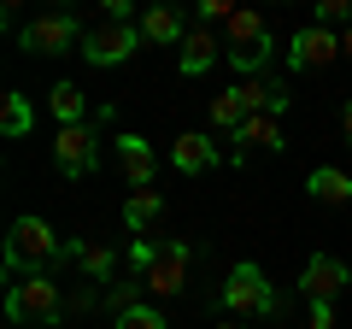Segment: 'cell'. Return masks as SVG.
Here are the masks:
<instances>
[{
	"instance_id": "30bf717a",
	"label": "cell",
	"mask_w": 352,
	"mask_h": 329,
	"mask_svg": "<svg viewBox=\"0 0 352 329\" xmlns=\"http://www.w3.org/2000/svg\"><path fill=\"white\" fill-rule=\"evenodd\" d=\"M340 288H346V265H340L335 253H311L305 259V270H300V294L305 300H329L335 306Z\"/></svg>"
},
{
	"instance_id": "d4e9b609",
	"label": "cell",
	"mask_w": 352,
	"mask_h": 329,
	"mask_svg": "<svg viewBox=\"0 0 352 329\" xmlns=\"http://www.w3.org/2000/svg\"><path fill=\"white\" fill-rule=\"evenodd\" d=\"M229 18H235L229 0H200V24H206V30H212V24H229Z\"/></svg>"
},
{
	"instance_id": "5bb4252c",
	"label": "cell",
	"mask_w": 352,
	"mask_h": 329,
	"mask_svg": "<svg viewBox=\"0 0 352 329\" xmlns=\"http://www.w3.org/2000/svg\"><path fill=\"white\" fill-rule=\"evenodd\" d=\"M217 59H223V41H217L206 24H200V30H188V41L176 47V71H182V76H206Z\"/></svg>"
},
{
	"instance_id": "f546056e",
	"label": "cell",
	"mask_w": 352,
	"mask_h": 329,
	"mask_svg": "<svg viewBox=\"0 0 352 329\" xmlns=\"http://www.w3.org/2000/svg\"><path fill=\"white\" fill-rule=\"evenodd\" d=\"M340 124H346V141H352V106H346V112H340Z\"/></svg>"
},
{
	"instance_id": "f1b7e54d",
	"label": "cell",
	"mask_w": 352,
	"mask_h": 329,
	"mask_svg": "<svg viewBox=\"0 0 352 329\" xmlns=\"http://www.w3.org/2000/svg\"><path fill=\"white\" fill-rule=\"evenodd\" d=\"M217 329H252V323H241V317H223V323H217Z\"/></svg>"
},
{
	"instance_id": "4fadbf2b",
	"label": "cell",
	"mask_w": 352,
	"mask_h": 329,
	"mask_svg": "<svg viewBox=\"0 0 352 329\" xmlns=\"http://www.w3.org/2000/svg\"><path fill=\"white\" fill-rule=\"evenodd\" d=\"M264 36H276L270 12H252V6H235V18L223 24V53H247V47H258Z\"/></svg>"
},
{
	"instance_id": "52a82bcc",
	"label": "cell",
	"mask_w": 352,
	"mask_h": 329,
	"mask_svg": "<svg viewBox=\"0 0 352 329\" xmlns=\"http://www.w3.org/2000/svg\"><path fill=\"white\" fill-rule=\"evenodd\" d=\"M112 153H118V171H124L129 194H135V189H153V177H159V153H153L147 136H135V129H118V136H112Z\"/></svg>"
},
{
	"instance_id": "5b68a950",
	"label": "cell",
	"mask_w": 352,
	"mask_h": 329,
	"mask_svg": "<svg viewBox=\"0 0 352 329\" xmlns=\"http://www.w3.org/2000/svg\"><path fill=\"white\" fill-rule=\"evenodd\" d=\"M141 53V30L135 24H94L82 36V59L94 71H112V65H129Z\"/></svg>"
},
{
	"instance_id": "d6986e66",
	"label": "cell",
	"mask_w": 352,
	"mask_h": 329,
	"mask_svg": "<svg viewBox=\"0 0 352 329\" xmlns=\"http://www.w3.org/2000/svg\"><path fill=\"white\" fill-rule=\"evenodd\" d=\"M47 106H53V118H59V129L88 124V100H82V89H76V83H53Z\"/></svg>"
},
{
	"instance_id": "8992f818",
	"label": "cell",
	"mask_w": 352,
	"mask_h": 329,
	"mask_svg": "<svg viewBox=\"0 0 352 329\" xmlns=\"http://www.w3.org/2000/svg\"><path fill=\"white\" fill-rule=\"evenodd\" d=\"M188 265H194L188 241H159V259H153V270L141 277V288H147L153 300H176V294L188 288Z\"/></svg>"
},
{
	"instance_id": "7402d4cb",
	"label": "cell",
	"mask_w": 352,
	"mask_h": 329,
	"mask_svg": "<svg viewBox=\"0 0 352 329\" xmlns=\"http://www.w3.org/2000/svg\"><path fill=\"white\" fill-rule=\"evenodd\" d=\"M118 329H170V323L159 306H129V312H118Z\"/></svg>"
},
{
	"instance_id": "3957f363",
	"label": "cell",
	"mask_w": 352,
	"mask_h": 329,
	"mask_svg": "<svg viewBox=\"0 0 352 329\" xmlns=\"http://www.w3.org/2000/svg\"><path fill=\"white\" fill-rule=\"evenodd\" d=\"M223 312L241 317V323H270V317L282 312V294L270 288V277H264L252 259H241L223 277Z\"/></svg>"
},
{
	"instance_id": "6da1fadb",
	"label": "cell",
	"mask_w": 352,
	"mask_h": 329,
	"mask_svg": "<svg viewBox=\"0 0 352 329\" xmlns=\"http://www.w3.org/2000/svg\"><path fill=\"white\" fill-rule=\"evenodd\" d=\"M71 259V241H59L53 235V224L47 217H36V212H24L12 224V235H6V277H36V270H53L59 277V265Z\"/></svg>"
},
{
	"instance_id": "ffe728a7",
	"label": "cell",
	"mask_w": 352,
	"mask_h": 329,
	"mask_svg": "<svg viewBox=\"0 0 352 329\" xmlns=\"http://www.w3.org/2000/svg\"><path fill=\"white\" fill-rule=\"evenodd\" d=\"M36 129V106H30V94L6 89L0 94V136H30Z\"/></svg>"
},
{
	"instance_id": "ac0fdd59",
	"label": "cell",
	"mask_w": 352,
	"mask_h": 329,
	"mask_svg": "<svg viewBox=\"0 0 352 329\" xmlns=\"http://www.w3.org/2000/svg\"><path fill=\"white\" fill-rule=\"evenodd\" d=\"M159 217H164V194H159V189H135V194L124 200V229H129L135 241L147 235V229L159 224Z\"/></svg>"
},
{
	"instance_id": "603a6c76",
	"label": "cell",
	"mask_w": 352,
	"mask_h": 329,
	"mask_svg": "<svg viewBox=\"0 0 352 329\" xmlns=\"http://www.w3.org/2000/svg\"><path fill=\"white\" fill-rule=\"evenodd\" d=\"M317 24H323V30H346L352 24V0H317Z\"/></svg>"
},
{
	"instance_id": "9a60e30c",
	"label": "cell",
	"mask_w": 352,
	"mask_h": 329,
	"mask_svg": "<svg viewBox=\"0 0 352 329\" xmlns=\"http://www.w3.org/2000/svg\"><path fill=\"white\" fill-rule=\"evenodd\" d=\"M229 141H235V159H247L252 147H270V153L288 147V141H282V118H270V112H252V118H247V124H241Z\"/></svg>"
},
{
	"instance_id": "8fae6325",
	"label": "cell",
	"mask_w": 352,
	"mask_h": 329,
	"mask_svg": "<svg viewBox=\"0 0 352 329\" xmlns=\"http://www.w3.org/2000/svg\"><path fill=\"white\" fill-rule=\"evenodd\" d=\"M217 159H223V147H217V136H206V129H188V136L170 141V171H182V177H200Z\"/></svg>"
},
{
	"instance_id": "cb8c5ba5",
	"label": "cell",
	"mask_w": 352,
	"mask_h": 329,
	"mask_svg": "<svg viewBox=\"0 0 352 329\" xmlns=\"http://www.w3.org/2000/svg\"><path fill=\"white\" fill-rule=\"evenodd\" d=\"M153 259H159V241H129V270H135V277H147Z\"/></svg>"
},
{
	"instance_id": "2e32d148",
	"label": "cell",
	"mask_w": 352,
	"mask_h": 329,
	"mask_svg": "<svg viewBox=\"0 0 352 329\" xmlns=\"http://www.w3.org/2000/svg\"><path fill=\"white\" fill-rule=\"evenodd\" d=\"M71 265L82 270L88 282H112V270H118V247H112V241H71Z\"/></svg>"
},
{
	"instance_id": "44dd1931",
	"label": "cell",
	"mask_w": 352,
	"mask_h": 329,
	"mask_svg": "<svg viewBox=\"0 0 352 329\" xmlns=\"http://www.w3.org/2000/svg\"><path fill=\"white\" fill-rule=\"evenodd\" d=\"M241 124H247V106H241V94H235V89H223V94L212 100V129H223V136H235Z\"/></svg>"
},
{
	"instance_id": "83f0119b",
	"label": "cell",
	"mask_w": 352,
	"mask_h": 329,
	"mask_svg": "<svg viewBox=\"0 0 352 329\" xmlns=\"http://www.w3.org/2000/svg\"><path fill=\"white\" fill-rule=\"evenodd\" d=\"M340 59H346V65H352V24H346V30H340Z\"/></svg>"
},
{
	"instance_id": "ba28073f",
	"label": "cell",
	"mask_w": 352,
	"mask_h": 329,
	"mask_svg": "<svg viewBox=\"0 0 352 329\" xmlns=\"http://www.w3.org/2000/svg\"><path fill=\"white\" fill-rule=\"evenodd\" d=\"M53 164H59V177H88L94 164H100V147H94V124H76V129H59L53 136Z\"/></svg>"
},
{
	"instance_id": "7a4b0ae2",
	"label": "cell",
	"mask_w": 352,
	"mask_h": 329,
	"mask_svg": "<svg viewBox=\"0 0 352 329\" xmlns=\"http://www.w3.org/2000/svg\"><path fill=\"white\" fill-rule=\"evenodd\" d=\"M6 317L12 323H36V329H53L71 317V294L53 270H36V277H18L6 288Z\"/></svg>"
},
{
	"instance_id": "4316f807",
	"label": "cell",
	"mask_w": 352,
	"mask_h": 329,
	"mask_svg": "<svg viewBox=\"0 0 352 329\" xmlns=\"http://www.w3.org/2000/svg\"><path fill=\"white\" fill-rule=\"evenodd\" d=\"M82 312H94V288H76L71 294V317H82Z\"/></svg>"
},
{
	"instance_id": "e0dca14e",
	"label": "cell",
	"mask_w": 352,
	"mask_h": 329,
	"mask_svg": "<svg viewBox=\"0 0 352 329\" xmlns=\"http://www.w3.org/2000/svg\"><path fill=\"white\" fill-rule=\"evenodd\" d=\"M305 194L323 206H346L352 200V171H340V164H317L311 177H305Z\"/></svg>"
},
{
	"instance_id": "9c48e42d",
	"label": "cell",
	"mask_w": 352,
	"mask_h": 329,
	"mask_svg": "<svg viewBox=\"0 0 352 329\" xmlns=\"http://www.w3.org/2000/svg\"><path fill=\"white\" fill-rule=\"evenodd\" d=\"M340 59V36L323 24H305L300 36L288 41V71H323V65Z\"/></svg>"
},
{
	"instance_id": "7c38bea8",
	"label": "cell",
	"mask_w": 352,
	"mask_h": 329,
	"mask_svg": "<svg viewBox=\"0 0 352 329\" xmlns=\"http://www.w3.org/2000/svg\"><path fill=\"white\" fill-rule=\"evenodd\" d=\"M135 30L153 47H182V41H188V18L176 12V6H147V12H135Z\"/></svg>"
},
{
	"instance_id": "484cf974",
	"label": "cell",
	"mask_w": 352,
	"mask_h": 329,
	"mask_svg": "<svg viewBox=\"0 0 352 329\" xmlns=\"http://www.w3.org/2000/svg\"><path fill=\"white\" fill-rule=\"evenodd\" d=\"M305 329H335V306L329 300H311V323Z\"/></svg>"
},
{
	"instance_id": "277c9868",
	"label": "cell",
	"mask_w": 352,
	"mask_h": 329,
	"mask_svg": "<svg viewBox=\"0 0 352 329\" xmlns=\"http://www.w3.org/2000/svg\"><path fill=\"white\" fill-rule=\"evenodd\" d=\"M82 18L76 12H36L24 30H18V47L24 53H41V59H59V53H82Z\"/></svg>"
}]
</instances>
